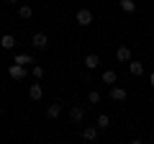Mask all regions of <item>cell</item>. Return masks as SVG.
Returning a JSON list of instances; mask_svg holds the SVG:
<instances>
[{
    "mask_svg": "<svg viewBox=\"0 0 154 144\" xmlns=\"http://www.w3.org/2000/svg\"><path fill=\"white\" fill-rule=\"evenodd\" d=\"M75 21H77V26H90L93 23V11H88V8H80V11L75 13Z\"/></svg>",
    "mask_w": 154,
    "mask_h": 144,
    "instance_id": "1",
    "label": "cell"
},
{
    "mask_svg": "<svg viewBox=\"0 0 154 144\" xmlns=\"http://www.w3.org/2000/svg\"><path fill=\"white\" fill-rule=\"evenodd\" d=\"M31 44L36 46V49H41V52H44L46 46H49V36H46L44 31H36V33L31 36Z\"/></svg>",
    "mask_w": 154,
    "mask_h": 144,
    "instance_id": "2",
    "label": "cell"
},
{
    "mask_svg": "<svg viewBox=\"0 0 154 144\" xmlns=\"http://www.w3.org/2000/svg\"><path fill=\"white\" fill-rule=\"evenodd\" d=\"M82 118H85V108L82 105H72L69 108V121L72 124H82Z\"/></svg>",
    "mask_w": 154,
    "mask_h": 144,
    "instance_id": "3",
    "label": "cell"
},
{
    "mask_svg": "<svg viewBox=\"0 0 154 144\" xmlns=\"http://www.w3.org/2000/svg\"><path fill=\"white\" fill-rule=\"evenodd\" d=\"M116 59H118V62H126V64H128V62H131V46H126V44L118 46V49H116Z\"/></svg>",
    "mask_w": 154,
    "mask_h": 144,
    "instance_id": "4",
    "label": "cell"
},
{
    "mask_svg": "<svg viewBox=\"0 0 154 144\" xmlns=\"http://www.w3.org/2000/svg\"><path fill=\"white\" fill-rule=\"evenodd\" d=\"M0 46H3L5 52L16 49V36H13V33H3V36H0Z\"/></svg>",
    "mask_w": 154,
    "mask_h": 144,
    "instance_id": "5",
    "label": "cell"
},
{
    "mask_svg": "<svg viewBox=\"0 0 154 144\" xmlns=\"http://www.w3.org/2000/svg\"><path fill=\"white\" fill-rule=\"evenodd\" d=\"M8 75H11L13 80H23V77H26V67H21V64H11V67H8Z\"/></svg>",
    "mask_w": 154,
    "mask_h": 144,
    "instance_id": "6",
    "label": "cell"
},
{
    "mask_svg": "<svg viewBox=\"0 0 154 144\" xmlns=\"http://www.w3.org/2000/svg\"><path fill=\"white\" fill-rule=\"evenodd\" d=\"M110 98L113 100H118V103H123V100L128 98V93L123 88H118V85H113V88H110Z\"/></svg>",
    "mask_w": 154,
    "mask_h": 144,
    "instance_id": "7",
    "label": "cell"
},
{
    "mask_svg": "<svg viewBox=\"0 0 154 144\" xmlns=\"http://www.w3.org/2000/svg\"><path fill=\"white\" fill-rule=\"evenodd\" d=\"M59 113H62V103H59V100H57V103H51L49 108H46V118H51V121H54V118H59Z\"/></svg>",
    "mask_w": 154,
    "mask_h": 144,
    "instance_id": "8",
    "label": "cell"
},
{
    "mask_svg": "<svg viewBox=\"0 0 154 144\" xmlns=\"http://www.w3.org/2000/svg\"><path fill=\"white\" fill-rule=\"evenodd\" d=\"M31 62H36L31 54H16V57H13V64H21V67H28Z\"/></svg>",
    "mask_w": 154,
    "mask_h": 144,
    "instance_id": "9",
    "label": "cell"
},
{
    "mask_svg": "<svg viewBox=\"0 0 154 144\" xmlns=\"http://www.w3.org/2000/svg\"><path fill=\"white\" fill-rule=\"evenodd\" d=\"M128 72H131V75H134V77H141V75H144V64H141V62H128Z\"/></svg>",
    "mask_w": 154,
    "mask_h": 144,
    "instance_id": "10",
    "label": "cell"
},
{
    "mask_svg": "<svg viewBox=\"0 0 154 144\" xmlns=\"http://www.w3.org/2000/svg\"><path fill=\"white\" fill-rule=\"evenodd\" d=\"M41 95H44V90H41L38 83H33L31 88H28V98H31V100H41Z\"/></svg>",
    "mask_w": 154,
    "mask_h": 144,
    "instance_id": "11",
    "label": "cell"
},
{
    "mask_svg": "<svg viewBox=\"0 0 154 144\" xmlns=\"http://www.w3.org/2000/svg\"><path fill=\"white\" fill-rule=\"evenodd\" d=\"M98 131H100L98 126H88L82 131V139H85V142H95V139H98Z\"/></svg>",
    "mask_w": 154,
    "mask_h": 144,
    "instance_id": "12",
    "label": "cell"
},
{
    "mask_svg": "<svg viewBox=\"0 0 154 144\" xmlns=\"http://www.w3.org/2000/svg\"><path fill=\"white\" fill-rule=\"evenodd\" d=\"M100 80H103L105 85H110V88H113V83H116V80H118V75H116L113 70H105L103 75H100Z\"/></svg>",
    "mask_w": 154,
    "mask_h": 144,
    "instance_id": "13",
    "label": "cell"
},
{
    "mask_svg": "<svg viewBox=\"0 0 154 144\" xmlns=\"http://www.w3.org/2000/svg\"><path fill=\"white\" fill-rule=\"evenodd\" d=\"M98 64H100V57L98 54H88V57H85V67H88V70H95Z\"/></svg>",
    "mask_w": 154,
    "mask_h": 144,
    "instance_id": "14",
    "label": "cell"
},
{
    "mask_svg": "<svg viewBox=\"0 0 154 144\" xmlns=\"http://www.w3.org/2000/svg\"><path fill=\"white\" fill-rule=\"evenodd\" d=\"M18 16H21L23 21H28V18H33V8L31 5H21L18 8Z\"/></svg>",
    "mask_w": 154,
    "mask_h": 144,
    "instance_id": "15",
    "label": "cell"
},
{
    "mask_svg": "<svg viewBox=\"0 0 154 144\" xmlns=\"http://www.w3.org/2000/svg\"><path fill=\"white\" fill-rule=\"evenodd\" d=\"M118 5H121L123 13H134V11H136V3H134V0H121Z\"/></svg>",
    "mask_w": 154,
    "mask_h": 144,
    "instance_id": "16",
    "label": "cell"
},
{
    "mask_svg": "<svg viewBox=\"0 0 154 144\" xmlns=\"http://www.w3.org/2000/svg\"><path fill=\"white\" fill-rule=\"evenodd\" d=\"M95 126H98V129H108V126H110V118L105 116V113H100L98 121H95Z\"/></svg>",
    "mask_w": 154,
    "mask_h": 144,
    "instance_id": "17",
    "label": "cell"
},
{
    "mask_svg": "<svg viewBox=\"0 0 154 144\" xmlns=\"http://www.w3.org/2000/svg\"><path fill=\"white\" fill-rule=\"evenodd\" d=\"M31 75H33L36 80H41V77H44V67H41V64H36V67L31 70Z\"/></svg>",
    "mask_w": 154,
    "mask_h": 144,
    "instance_id": "18",
    "label": "cell"
},
{
    "mask_svg": "<svg viewBox=\"0 0 154 144\" xmlns=\"http://www.w3.org/2000/svg\"><path fill=\"white\" fill-rule=\"evenodd\" d=\"M88 100H90V103H100V93H98V90H90V93H88Z\"/></svg>",
    "mask_w": 154,
    "mask_h": 144,
    "instance_id": "19",
    "label": "cell"
},
{
    "mask_svg": "<svg viewBox=\"0 0 154 144\" xmlns=\"http://www.w3.org/2000/svg\"><path fill=\"white\" fill-rule=\"evenodd\" d=\"M8 5H18V3H21V0H5Z\"/></svg>",
    "mask_w": 154,
    "mask_h": 144,
    "instance_id": "20",
    "label": "cell"
},
{
    "mask_svg": "<svg viewBox=\"0 0 154 144\" xmlns=\"http://www.w3.org/2000/svg\"><path fill=\"white\" fill-rule=\"evenodd\" d=\"M149 85H152V88H154V72H152V75H149Z\"/></svg>",
    "mask_w": 154,
    "mask_h": 144,
    "instance_id": "21",
    "label": "cell"
},
{
    "mask_svg": "<svg viewBox=\"0 0 154 144\" xmlns=\"http://www.w3.org/2000/svg\"><path fill=\"white\" fill-rule=\"evenodd\" d=\"M128 144H144V142H141V139H131V142H128Z\"/></svg>",
    "mask_w": 154,
    "mask_h": 144,
    "instance_id": "22",
    "label": "cell"
},
{
    "mask_svg": "<svg viewBox=\"0 0 154 144\" xmlns=\"http://www.w3.org/2000/svg\"><path fill=\"white\" fill-rule=\"evenodd\" d=\"M152 100H154V98H152Z\"/></svg>",
    "mask_w": 154,
    "mask_h": 144,
    "instance_id": "23",
    "label": "cell"
}]
</instances>
